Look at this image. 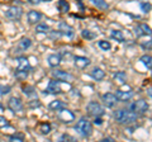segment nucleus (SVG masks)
<instances>
[{"label": "nucleus", "mask_w": 152, "mask_h": 142, "mask_svg": "<svg viewBox=\"0 0 152 142\" xmlns=\"http://www.w3.org/2000/svg\"><path fill=\"white\" fill-rule=\"evenodd\" d=\"M138 114H136L134 112H132L129 109H118L114 113V118L118 123L122 124H131V123L137 121Z\"/></svg>", "instance_id": "obj_1"}, {"label": "nucleus", "mask_w": 152, "mask_h": 142, "mask_svg": "<svg viewBox=\"0 0 152 142\" xmlns=\"http://www.w3.org/2000/svg\"><path fill=\"white\" fill-rule=\"evenodd\" d=\"M75 131L81 137H89L93 133V124L86 117H81L75 126Z\"/></svg>", "instance_id": "obj_2"}, {"label": "nucleus", "mask_w": 152, "mask_h": 142, "mask_svg": "<svg viewBox=\"0 0 152 142\" xmlns=\"http://www.w3.org/2000/svg\"><path fill=\"white\" fill-rule=\"evenodd\" d=\"M148 109H150V105L145 99H140V100L132 103L129 105V111L134 112L136 114H146Z\"/></svg>", "instance_id": "obj_3"}, {"label": "nucleus", "mask_w": 152, "mask_h": 142, "mask_svg": "<svg viewBox=\"0 0 152 142\" xmlns=\"http://www.w3.org/2000/svg\"><path fill=\"white\" fill-rule=\"evenodd\" d=\"M86 111H88V114L94 117V118L95 117H102V116H104V113H105L104 108L98 102H90L88 104V107H86Z\"/></svg>", "instance_id": "obj_4"}, {"label": "nucleus", "mask_w": 152, "mask_h": 142, "mask_svg": "<svg viewBox=\"0 0 152 142\" xmlns=\"http://www.w3.org/2000/svg\"><path fill=\"white\" fill-rule=\"evenodd\" d=\"M52 76L56 80L65 81V83H70L74 80V75H71L70 72H66V71H62V70H53L52 71Z\"/></svg>", "instance_id": "obj_5"}, {"label": "nucleus", "mask_w": 152, "mask_h": 142, "mask_svg": "<svg viewBox=\"0 0 152 142\" xmlns=\"http://www.w3.org/2000/svg\"><path fill=\"white\" fill-rule=\"evenodd\" d=\"M23 15V10L19 7H10L5 12V17L10 20H19Z\"/></svg>", "instance_id": "obj_6"}, {"label": "nucleus", "mask_w": 152, "mask_h": 142, "mask_svg": "<svg viewBox=\"0 0 152 142\" xmlns=\"http://www.w3.org/2000/svg\"><path fill=\"white\" fill-rule=\"evenodd\" d=\"M58 119L62 123H71L72 121H75V114L71 111L66 109V108H61L58 111Z\"/></svg>", "instance_id": "obj_7"}, {"label": "nucleus", "mask_w": 152, "mask_h": 142, "mask_svg": "<svg viewBox=\"0 0 152 142\" xmlns=\"http://www.w3.org/2000/svg\"><path fill=\"white\" fill-rule=\"evenodd\" d=\"M60 93H62V89H61V81L60 80H50L45 94H60Z\"/></svg>", "instance_id": "obj_8"}, {"label": "nucleus", "mask_w": 152, "mask_h": 142, "mask_svg": "<svg viewBox=\"0 0 152 142\" xmlns=\"http://www.w3.org/2000/svg\"><path fill=\"white\" fill-rule=\"evenodd\" d=\"M8 108L14 113H18V112H22L23 111V103L19 98L13 97L8 100Z\"/></svg>", "instance_id": "obj_9"}, {"label": "nucleus", "mask_w": 152, "mask_h": 142, "mask_svg": "<svg viewBox=\"0 0 152 142\" xmlns=\"http://www.w3.org/2000/svg\"><path fill=\"white\" fill-rule=\"evenodd\" d=\"M102 100H103L104 105H105L107 108H114L115 107V104H117V102H118V99L115 97V94L105 93V94H103Z\"/></svg>", "instance_id": "obj_10"}, {"label": "nucleus", "mask_w": 152, "mask_h": 142, "mask_svg": "<svg viewBox=\"0 0 152 142\" xmlns=\"http://www.w3.org/2000/svg\"><path fill=\"white\" fill-rule=\"evenodd\" d=\"M58 31L61 32V34L65 36V37H67V38H74V36H75V31H74V28L69 26L67 23H60L58 24Z\"/></svg>", "instance_id": "obj_11"}, {"label": "nucleus", "mask_w": 152, "mask_h": 142, "mask_svg": "<svg viewBox=\"0 0 152 142\" xmlns=\"http://www.w3.org/2000/svg\"><path fill=\"white\" fill-rule=\"evenodd\" d=\"M134 33L137 37H142V36H151V28L150 26L145 24V23H142V24L137 26L134 28Z\"/></svg>", "instance_id": "obj_12"}, {"label": "nucleus", "mask_w": 152, "mask_h": 142, "mask_svg": "<svg viewBox=\"0 0 152 142\" xmlns=\"http://www.w3.org/2000/svg\"><path fill=\"white\" fill-rule=\"evenodd\" d=\"M74 62H75V66L80 70H83L85 67H88L90 65V60L88 57H83V56H76L74 59Z\"/></svg>", "instance_id": "obj_13"}, {"label": "nucleus", "mask_w": 152, "mask_h": 142, "mask_svg": "<svg viewBox=\"0 0 152 142\" xmlns=\"http://www.w3.org/2000/svg\"><path fill=\"white\" fill-rule=\"evenodd\" d=\"M115 97L117 99L119 102H128V100H131L132 97H133V93L131 90H118L117 94H115Z\"/></svg>", "instance_id": "obj_14"}, {"label": "nucleus", "mask_w": 152, "mask_h": 142, "mask_svg": "<svg viewBox=\"0 0 152 142\" xmlns=\"http://www.w3.org/2000/svg\"><path fill=\"white\" fill-rule=\"evenodd\" d=\"M42 19V14L37 10H31L28 13V22L31 23V24H37V23H39Z\"/></svg>", "instance_id": "obj_15"}, {"label": "nucleus", "mask_w": 152, "mask_h": 142, "mask_svg": "<svg viewBox=\"0 0 152 142\" xmlns=\"http://www.w3.org/2000/svg\"><path fill=\"white\" fill-rule=\"evenodd\" d=\"M90 76L94 80H96V81H100V80H103L104 76H105V72H104L100 67H94L91 70V72H90Z\"/></svg>", "instance_id": "obj_16"}, {"label": "nucleus", "mask_w": 152, "mask_h": 142, "mask_svg": "<svg viewBox=\"0 0 152 142\" xmlns=\"http://www.w3.org/2000/svg\"><path fill=\"white\" fill-rule=\"evenodd\" d=\"M57 9H58V12L61 14L69 13V10H70L69 1H66V0H58V1H57Z\"/></svg>", "instance_id": "obj_17"}, {"label": "nucleus", "mask_w": 152, "mask_h": 142, "mask_svg": "<svg viewBox=\"0 0 152 142\" xmlns=\"http://www.w3.org/2000/svg\"><path fill=\"white\" fill-rule=\"evenodd\" d=\"M47 61H48V65L51 66V67H57V66L60 65L61 62V56L60 55H50L48 56V59H47Z\"/></svg>", "instance_id": "obj_18"}, {"label": "nucleus", "mask_w": 152, "mask_h": 142, "mask_svg": "<svg viewBox=\"0 0 152 142\" xmlns=\"http://www.w3.org/2000/svg\"><path fill=\"white\" fill-rule=\"evenodd\" d=\"M31 65L29 61H28L26 57H18V70H29Z\"/></svg>", "instance_id": "obj_19"}, {"label": "nucleus", "mask_w": 152, "mask_h": 142, "mask_svg": "<svg viewBox=\"0 0 152 142\" xmlns=\"http://www.w3.org/2000/svg\"><path fill=\"white\" fill-rule=\"evenodd\" d=\"M23 93H24L27 97L37 99V93H36V89L33 88L32 85H26V86H23Z\"/></svg>", "instance_id": "obj_20"}, {"label": "nucleus", "mask_w": 152, "mask_h": 142, "mask_svg": "<svg viewBox=\"0 0 152 142\" xmlns=\"http://www.w3.org/2000/svg\"><path fill=\"white\" fill-rule=\"evenodd\" d=\"M31 45H32V42H31L29 38H22L18 43V50L19 51H26V50L29 48Z\"/></svg>", "instance_id": "obj_21"}, {"label": "nucleus", "mask_w": 152, "mask_h": 142, "mask_svg": "<svg viewBox=\"0 0 152 142\" xmlns=\"http://www.w3.org/2000/svg\"><path fill=\"white\" fill-rule=\"evenodd\" d=\"M90 3H91L94 7H96L98 9H102V10H107L109 8V5L104 0H90Z\"/></svg>", "instance_id": "obj_22"}, {"label": "nucleus", "mask_w": 152, "mask_h": 142, "mask_svg": "<svg viewBox=\"0 0 152 142\" xmlns=\"http://www.w3.org/2000/svg\"><path fill=\"white\" fill-rule=\"evenodd\" d=\"M114 80H115L117 83L119 84H126V80H127V75L126 72H123V71H118L117 74H114Z\"/></svg>", "instance_id": "obj_23"}, {"label": "nucleus", "mask_w": 152, "mask_h": 142, "mask_svg": "<svg viewBox=\"0 0 152 142\" xmlns=\"http://www.w3.org/2000/svg\"><path fill=\"white\" fill-rule=\"evenodd\" d=\"M48 108L52 111H60L61 108H65V104L61 102V100H52L48 104Z\"/></svg>", "instance_id": "obj_24"}, {"label": "nucleus", "mask_w": 152, "mask_h": 142, "mask_svg": "<svg viewBox=\"0 0 152 142\" xmlns=\"http://www.w3.org/2000/svg\"><path fill=\"white\" fill-rule=\"evenodd\" d=\"M110 37L113 40H115V41H118V42H124L126 40H124V36H123V33L121 32V31H112L110 32Z\"/></svg>", "instance_id": "obj_25"}, {"label": "nucleus", "mask_w": 152, "mask_h": 142, "mask_svg": "<svg viewBox=\"0 0 152 142\" xmlns=\"http://www.w3.org/2000/svg\"><path fill=\"white\" fill-rule=\"evenodd\" d=\"M38 131H39L42 135H48L51 132V124L50 123H41V124L38 126Z\"/></svg>", "instance_id": "obj_26"}, {"label": "nucleus", "mask_w": 152, "mask_h": 142, "mask_svg": "<svg viewBox=\"0 0 152 142\" xmlns=\"http://www.w3.org/2000/svg\"><path fill=\"white\" fill-rule=\"evenodd\" d=\"M14 76L22 81V80H26L28 78V71L27 70H18L17 69V71L14 72Z\"/></svg>", "instance_id": "obj_27"}, {"label": "nucleus", "mask_w": 152, "mask_h": 142, "mask_svg": "<svg viewBox=\"0 0 152 142\" xmlns=\"http://www.w3.org/2000/svg\"><path fill=\"white\" fill-rule=\"evenodd\" d=\"M141 62L146 66L147 70H151V67H152V60H151V56L150 55L142 56V57H141Z\"/></svg>", "instance_id": "obj_28"}, {"label": "nucleus", "mask_w": 152, "mask_h": 142, "mask_svg": "<svg viewBox=\"0 0 152 142\" xmlns=\"http://www.w3.org/2000/svg\"><path fill=\"white\" fill-rule=\"evenodd\" d=\"M47 33H48L50 40H53V41H56V40H60L61 37H62V34H61V32H60L58 29H57V31H48Z\"/></svg>", "instance_id": "obj_29"}, {"label": "nucleus", "mask_w": 152, "mask_h": 142, "mask_svg": "<svg viewBox=\"0 0 152 142\" xmlns=\"http://www.w3.org/2000/svg\"><path fill=\"white\" fill-rule=\"evenodd\" d=\"M50 31V27L46 24V23H41V24H38L36 27V32L37 33H47Z\"/></svg>", "instance_id": "obj_30"}, {"label": "nucleus", "mask_w": 152, "mask_h": 142, "mask_svg": "<svg viewBox=\"0 0 152 142\" xmlns=\"http://www.w3.org/2000/svg\"><path fill=\"white\" fill-rule=\"evenodd\" d=\"M81 36H83L84 40H88V41H91V40L95 38V33L90 32V31H88V29L83 31V32H81Z\"/></svg>", "instance_id": "obj_31"}, {"label": "nucleus", "mask_w": 152, "mask_h": 142, "mask_svg": "<svg viewBox=\"0 0 152 142\" xmlns=\"http://www.w3.org/2000/svg\"><path fill=\"white\" fill-rule=\"evenodd\" d=\"M98 45H99V47H100L102 50H104V51H109V50L112 48V45L109 43L108 41H99Z\"/></svg>", "instance_id": "obj_32"}, {"label": "nucleus", "mask_w": 152, "mask_h": 142, "mask_svg": "<svg viewBox=\"0 0 152 142\" xmlns=\"http://www.w3.org/2000/svg\"><path fill=\"white\" fill-rule=\"evenodd\" d=\"M10 86H8V85H0V94L1 95H5V94H9L10 93Z\"/></svg>", "instance_id": "obj_33"}, {"label": "nucleus", "mask_w": 152, "mask_h": 142, "mask_svg": "<svg viewBox=\"0 0 152 142\" xmlns=\"http://www.w3.org/2000/svg\"><path fill=\"white\" fill-rule=\"evenodd\" d=\"M141 10L143 13H150L151 10V4L150 3H141Z\"/></svg>", "instance_id": "obj_34"}, {"label": "nucleus", "mask_w": 152, "mask_h": 142, "mask_svg": "<svg viewBox=\"0 0 152 142\" xmlns=\"http://www.w3.org/2000/svg\"><path fill=\"white\" fill-rule=\"evenodd\" d=\"M10 141L23 142V141H24V136H23V135H14V136H10Z\"/></svg>", "instance_id": "obj_35"}, {"label": "nucleus", "mask_w": 152, "mask_h": 142, "mask_svg": "<svg viewBox=\"0 0 152 142\" xmlns=\"http://www.w3.org/2000/svg\"><path fill=\"white\" fill-rule=\"evenodd\" d=\"M8 126H9V122L7 121V118L0 116V128H4V127H8Z\"/></svg>", "instance_id": "obj_36"}, {"label": "nucleus", "mask_w": 152, "mask_h": 142, "mask_svg": "<svg viewBox=\"0 0 152 142\" xmlns=\"http://www.w3.org/2000/svg\"><path fill=\"white\" fill-rule=\"evenodd\" d=\"M29 105H31V108H37V107H39L41 105V103H39V100H32L31 103H29Z\"/></svg>", "instance_id": "obj_37"}, {"label": "nucleus", "mask_w": 152, "mask_h": 142, "mask_svg": "<svg viewBox=\"0 0 152 142\" xmlns=\"http://www.w3.org/2000/svg\"><path fill=\"white\" fill-rule=\"evenodd\" d=\"M103 123V119L100 117H95V119H94V124H102Z\"/></svg>", "instance_id": "obj_38"}, {"label": "nucleus", "mask_w": 152, "mask_h": 142, "mask_svg": "<svg viewBox=\"0 0 152 142\" xmlns=\"http://www.w3.org/2000/svg\"><path fill=\"white\" fill-rule=\"evenodd\" d=\"M27 1L29 3V4H32V5H38V4H39L42 0H27Z\"/></svg>", "instance_id": "obj_39"}, {"label": "nucleus", "mask_w": 152, "mask_h": 142, "mask_svg": "<svg viewBox=\"0 0 152 142\" xmlns=\"http://www.w3.org/2000/svg\"><path fill=\"white\" fill-rule=\"evenodd\" d=\"M142 47H143V48H147V50H151V41H148L147 43H143Z\"/></svg>", "instance_id": "obj_40"}, {"label": "nucleus", "mask_w": 152, "mask_h": 142, "mask_svg": "<svg viewBox=\"0 0 152 142\" xmlns=\"http://www.w3.org/2000/svg\"><path fill=\"white\" fill-rule=\"evenodd\" d=\"M107 141H108V142H112V141H113V138H110V137H108V138H103V140H102V142H107Z\"/></svg>", "instance_id": "obj_41"}, {"label": "nucleus", "mask_w": 152, "mask_h": 142, "mask_svg": "<svg viewBox=\"0 0 152 142\" xmlns=\"http://www.w3.org/2000/svg\"><path fill=\"white\" fill-rule=\"evenodd\" d=\"M42 1H51V0H42Z\"/></svg>", "instance_id": "obj_42"}]
</instances>
